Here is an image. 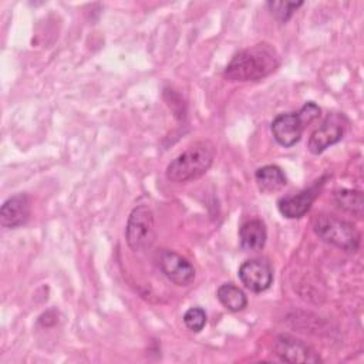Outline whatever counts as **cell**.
I'll return each instance as SVG.
<instances>
[{
  "mask_svg": "<svg viewBox=\"0 0 364 364\" xmlns=\"http://www.w3.org/2000/svg\"><path fill=\"white\" fill-rule=\"evenodd\" d=\"M280 65L276 48L267 43H259L235 54L225 68V78L236 82L259 81Z\"/></svg>",
  "mask_w": 364,
  "mask_h": 364,
  "instance_id": "1",
  "label": "cell"
},
{
  "mask_svg": "<svg viewBox=\"0 0 364 364\" xmlns=\"http://www.w3.org/2000/svg\"><path fill=\"white\" fill-rule=\"evenodd\" d=\"M215 158V146L209 141H198L189 145L166 166L165 175L171 182L182 183L198 179L210 168Z\"/></svg>",
  "mask_w": 364,
  "mask_h": 364,
  "instance_id": "2",
  "label": "cell"
},
{
  "mask_svg": "<svg viewBox=\"0 0 364 364\" xmlns=\"http://www.w3.org/2000/svg\"><path fill=\"white\" fill-rule=\"evenodd\" d=\"M313 229L321 240L346 252H355L360 246L361 236L355 226L333 215H316L313 218Z\"/></svg>",
  "mask_w": 364,
  "mask_h": 364,
  "instance_id": "3",
  "label": "cell"
},
{
  "mask_svg": "<svg viewBox=\"0 0 364 364\" xmlns=\"http://www.w3.org/2000/svg\"><path fill=\"white\" fill-rule=\"evenodd\" d=\"M125 239L134 252H144L154 245L156 239L155 220L148 206L139 205L132 209L125 228Z\"/></svg>",
  "mask_w": 364,
  "mask_h": 364,
  "instance_id": "4",
  "label": "cell"
},
{
  "mask_svg": "<svg viewBox=\"0 0 364 364\" xmlns=\"http://www.w3.org/2000/svg\"><path fill=\"white\" fill-rule=\"evenodd\" d=\"M347 127V119L343 114H330L323 124L310 135L309 149L311 154H321L330 145L341 141Z\"/></svg>",
  "mask_w": 364,
  "mask_h": 364,
  "instance_id": "5",
  "label": "cell"
},
{
  "mask_svg": "<svg viewBox=\"0 0 364 364\" xmlns=\"http://www.w3.org/2000/svg\"><path fill=\"white\" fill-rule=\"evenodd\" d=\"M273 350L276 355L286 363H320V355L303 340L289 334L276 337Z\"/></svg>",
  "mask_w": 364,
  "mask_h": 364,
  "instance_id": "6",
  "label": "cell"
},
{
  "mask_svg": "<svg viewBox=\"0 0 364 364\" xmlns=\"http://www.w3.org/2000/svg\"><path fill=\"white\" fill-rule=\"evenodd\" d=\"M162 273L176 286H188L195 279V269L188 259L173 250H162L159 255Z\"/></svg>",
  "mask_w": 364,
  "mask_h": 364,
  "instance_id": "7",
  "label": "cell"
},
{
  "mask_svg": "<svg viewBox=\"0 0 364 364\" xmlns=\"http://www.w3.org/2000/svg\"><path fill=\"white\" fill-rule=\"evenodd\" d=\"M239 279L246 289L255 293L267 290L273 282V272L267 262L252 259L246 260L239 267Z\"/></svg>",
  "mask_w": 364,
  "mask_h": 364,
  "instance_id": "8",
  "label": "cell"
},
{
  "mask_svg": "<svg viewBox=\"0 0 364 364\" xmlns=\"http://www.w3.org/2000/svg\"><path fill=\"white\" fill-rule=\"evenodd\" d=\"M304 124L297 112L279 114L272 121V132L276 142L284 148L293 146L300 141L304 131Z\"/></svg>",
  "mask_w": 364,
  "mask_h": 364,
  "instance_id": "9",
  "label": "cell"
},
{
  "mask_svg": "<svg viewBox=\"0 0 364 364\" xmlns=\"http://www.w3.org/2000/svg\"><path fill=\"white\" fill-rule=\"evenodd\" d=\"M30 198L26 193H17L4 200L0 209V223L3 228L16 229L27 223L30 218Z\"/></svg>",
  "mask_w": 364,
  "mask_h": 364,
  "instance_id": "10",
  "label": "cell"
},
{
  "mask_svg": "<svg viewBox=\"0 0 364 364\" xmlns=\"http://www.w3.org/2000/svg\"><path fill=\"white\" fill-rule=\"evenodd\" d=\"M317 195H318V183H314L310 188H306L296 195L284 196L277 202L279 212L287 219H299L310 210Z\"/></svg>",
  "mask_w": 364,
  "mask_h": 364,
  "instance_id": "11",
  "label": "cell"
},
{
  "mask_svg": "<svg viewBox=\"0 0 364 364\" xmlns=\"http://www.w3.org/2000/svg\"><path fill=\"white\" fill-rule=\"evenodd\" d=\"M266 226L259 219H250L245 222L239 229L240 247L246 252L260 250L266 243Z\"/></svg>",
  "mask_w": 364,
  "mask_h": 364,
  "instance_id": "12",
  "label": "cell"
},
{
  "mask_svg": "<svg viewBox=\"0 0 364 364\" xmlns=\"http://www.w3.org/2000/svg\"><path fill=\"white\" fill-rule=\"evenodd\" d=\"M257 188L263 193H273L286 185V176L277 165H266L255 172Z\"/></svg>",
  "mask_w": 364,
  "mask_h": 364,
  "instance_id": "13",
  "label": "cell"
},
{
  "mask_svg": "<svg viewBox=\"0 0 364 364\" xmlns=\"http://www.w3.org/2000/svg\"><path fill=\"white\" fill-rule=\"evenodd\" d=\"M219 301L229 310V311H240L246 307L247 299L245 293L235 286L233 283H223L219 286L218 293H216Z\"/></svg>",
  "mask_w": 364,
  "mask_h": 364,
  "instance_id": "14",
  "label": "cell"
},
{
  "mask_svg": "<svg viewBox=\"0 0 364 364\" xmlns=\"http://www.w3.org/2000/svg\"><path fill=\"white\" fill-rule=\"evenodd\" d=\"M336 202L344 210L357 216L363 215V193L353 189H341L336 192Z\"/></svg>",
  "mask_w": 364,
  "mask_h": 364,
  "instance_id": "15",
  "label": "cell"
},
{
  "mask_svg": "<svg viewBox=\"0 0 364 364\" xmlns=\"http://www.w3.org/2000/svg\"><path fill=\"white\" fill-rule=\"evenodd\" d=\"M301 4L303 1H269L267 7L280 21H287Z\"/></svg>",
  "mask_w": 364,
  "mask_h": 364,
  "instance_id": "16",
  "label": "cell"
},
{
  "mask_svg": "<svg viewBox=\"0 0 364 364\" xmlns=\"http://www.w3.org/2000/svg\"><path fill=\"white\" fill-rule=\"evenodd\" d=\"M185 326L195 333H199L206 324V313L200 307H191L183 314Z\"/></svg>",
  "mask_w": 364,
  "mask_h": 364,
  "instance_id": "17",
  "label": "cell"
},
{
  "mask_svg": "<svg viewBox=\"0 0 364 364\" xmlns=\"http://www.w3.org/2000/svg\"><path fill=\"white\" fill-rule=\"evenodd\" d=\"M299 114V117L301 118V121H303V124L304 125H309V124H311L313 121H316L318 117H320V107L317 105V104H314V102H306L301 108H300V111L297 112Z\"/></svg>",
  "mask_w": 364,
  "mask_h": 364,
  "instance_id": "18",
  "label": "cell"
}]
</instances>
